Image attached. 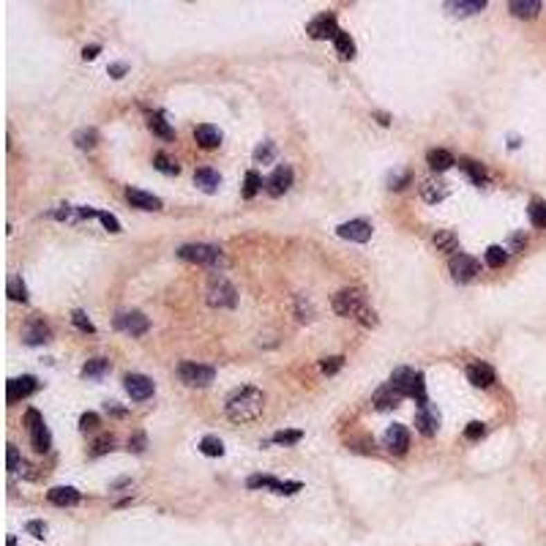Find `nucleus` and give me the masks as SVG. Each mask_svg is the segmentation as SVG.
<instances>
[{"label": "nucleus", "mask_w": 546, "mask_h": 546, "mask_svg": "<svg viewBox=\"0 0 546 546\" xmlns=\"http://www.w3.org/2000/svg\"><path fill=\"white\" fill-rule=\"evenodd\" d=\"M410 183V173H402V175H391V188H405Z\"/></svg>", "instance_id": "nucleus-52"}, {"label": "nucleus", "mask_w": 546, "mask_h": 546, "mask_svg": "<svg viewBox=\"0 0 546 546\" xmlns=\"http://www.w3.org/2000/svg\"><path fill=\"white\" fill-rule=\"evenodd\" d=\"M148 126H150V132H153V134H159L161 139H173V136H175L173 126L164 121V115H161V112H153V115L148 118Z\"/></svg>", "instance_id": "nucleus-29"}, {"label": "nucleus", "mask_w": 546, "mask_h": 546, "mask_svg": "<svg viewBox=\"0 0 546 546\" xmlns=\"http://www.w3.org/2000/svg\"><path fill=\"white\" fill-rule=\"evenodd\" d=\"M107 71H109V77H115V80H121V77H123V74L129 71V66H126V63H112V66H109Z\"/></svg>", "instance_id": "nucleus-51"}, {"label": "nucleus", "mask_w": 546, "mask_h": 546, "mask_svg": "<svg viewBox=\"0 0 546 546\" xmlns=\"http://www.w3.org/2000/svg\"><path fill=\"white\" fill-rule=\"evenodd\" d=\"M385 448L391 451V454L402 456L407 454L410 448V432L402 426V423H394L388 432H385Z\"/></svg>", "instance_id": "nucleus-16"}, {"label": "nucleus", "mask_w": 546, "mask_h": 546, "mask_svg": "<svg viewBox=\"0 0 546 546\" xmlns=\"http://www.w3.org/2000/svg\"><path fill=\"white\" fill-rule=\"evenodd\" d=\"M71 322H74V325H77V328H80L82 333H96V325H93L91 317H88V315H85L82 309H77V312L71 315Z\"/></svg>", "instance_id": "nucleus-43"}, {"label": "nucleus", "mask_w": 546, "mask_h": 546, "mask_svg": "<svg viewBox=\"0 0 546 546\" xmlns=\"http://www.w3.org/2000/svg\"><path fill=\"white\" fill-rule=\"evenodd\" d=\"M8 298L11 301H28V287H25V281L19 279V276H11V281H8Z\"/></svg>", "instance_id": "nucleus-39"}, {"label": "nucleus", "mask_w": 546, "mask_h": 546, "mask_svg": "<svg viewBox=\"0 0 546 546\" xmlns=\"http://www.w3.org/2000/svg\"><path fill=\"white\" fill-rule=\"evenodd\" d=\"M432 240H434L437 252H456L459 249V238H456L451 229H437Z\"/></svg>", "instance_id": "nucleus-30"}, {"label": "nucleus", "mask_w": 546, "mask_h": 546, "mask_svg": "<svg viewBox=\"0 0 546 546\" xmlns=\"http://www.w3.org/2000/svg\"><path fill=\"white\" fill-rule=\"evenodd\" d=\"M303 437V432H298V429H284V432H276L273 434V443H279V446H292V443H298Z\"/></svg>", "instance_id": "nucleus-42"}, {"label": "nucleus", "mask_w": 546, "mask_h": 546, "mask_svg": "<svg viewBox=\"0 0 546 546\" xmlns=\"http://www.w3.org/2000/svg\"><path fill=\"white\" fill-rule=\"evenodd\" d=\"M153 164H156V170H161L164 175H178V164H175L170 156H164V153H156V156H153Z\"/></svg>", "instance_id": "nucleus-41"}, {"label": "nucleus", "mask_w": 546, "mask_h": 546, "mask_svg": "<svg viewBox=\"0 0 546 546\" xmlns=\"http://www.w3.org/2000/svg\"><path fill=\"white\" fill-rule=\"evenodd\" d=\"M208 303L213 309H229L235 306V287L229 284L224 276H213L208 284Z\"/></svg>", "instance_id": "nucleus-7"}, {"label": "nucleus", "mask_w": 546, "mask_h": 546, "mask_svg": "<svg viewBox=\"0 0 546 546\" xmlns=\"http://www.w3.org/2000/svg\"><path fill=\"white\" fill-rule=\"evenodd\" d=\"M377 118H380V123H382V126H388V123H391V121H388V115H385V112H380V115H377Z\"/></svg>", "instance_id": "nucleus-57"}, {"label": "nucleus", "mask_w": 546, "mask_h": 546, "mask_svg": "<svg viewBox=\"0 0 546 546\" xmlns=\"http://www.w3.org/2000/svg\"><path fill=\"white\" fill-rule=\"evenodd\" d=\"M74 142H77V148H82V150H93V148L98 145V132H96V129H82V132L74 134Z\"/></svg>", "instance_id": "nucleus-38"}, {"label": "nucleus", "mask_w": 546, "mask_h": 546, "mask_svg": "<svg viewBox=\"0 0 546 546\" xmlns=\"http://www.w3.org/2000/svg\"><path fill=\"white\" fill-rule=\"evenodd\" d=\"M93 448H96V454H104V451H109V448H112V437H101V440H98Z\"/></svg>", "instance_id": "nucleus-53"}, {"label": "nucleus", "mask_w": 546, "mask_h": 546, "mask_svg": "<svg viewBox=\"0 0 546 546\" xmlns=\"http://www.w3.org/2000/svg\"><path fill=\"white\" fill-rule=\"evenodd\" d=\"M273 153H276L273 142H263V145L254 150V161H260V164H268V161L273 159Z\"/></svg>", "instance_id": "nucleus-45"}, {"label": "nucleus", "mask_w": 546, "mask_h": 546, "mask_svg": "<svg viewBox=\"0 0 546 546\" xmlns=\"http://www.w3.org/2000/svg\"><path fill=\"white\" fill-rule=\"evenodd\" d=\"M527 216H530V222L536 224V227H546V202L544 200H530V205H527Z\"/></svg>", "instance_id": "nucleus-34"}, {"label": "nucleus", "mask_w": 546, "mask_h": 546, "mask_svg": "<svg viewBox=\"0 0 546 546\" xmlns=\"http://www.w3.org/2000/svg\"><path fill=\"white\" fill-rule=\"evenodd\" d=\"M484 260H486L489 268H502V265L508 263V249H502V246H489L486 254H484Z\"/></svg>", "instance_id": "nucleus-35"}, {"label": "nucleus", "mask_w": 546, "mask_h": 546, "mask_svg": "<svg viewBox=\"0 0 546 546\" xmlns=\"http://www.w3.org/2000/svg\"><path fill=\"white\" fill-rule=\"evenodd\" d=\"M388 382L396 391H402L405 396H412L418 402V407L426 405V382H423V374L421 371H412L407 366H399V369H394V374H391Z\"/></svg>", "instance_id": "nucleus-2"}, {"label": "nucleus", "mask_w": 546, "mask_h": 546, "mask_svg": "<svg viewBox=\"0 0 546 546\" xmlns=\"http://www.w3.org/2000/svg\"><path fill=\"white\" fill-rule=\"evenodd\" d=\"M115 328H118V331H126V333H132V336H142V333L150 328V322H148V317H145L142 312H121V315L115 317Z\"/></svg>", "instance_id": "nucleus-14"}, {"label": "nucleus", "mask_w": 546, "mask_h": 546, "mask_svg": "<svg viewBox=\"0 0 546 546\" xmlns=\"http://www.w3.org/2000/svg\"><path fill=\"white\" fill-rule=\"evenodd\" d=\"M25 426H28V434H30L33 448H36L39 454H46V451L52 448V434H49V429H46L42 412H39V410H28V412H25Z\"/></svg>", "instance_id": "nucleus-5"}, {"label": "nucleus", "mask_w": 546, "mask_h": 546, "mask_svg": "<svg viewBox=\"0 0 546 546\" xmlns=\"http://www.w3.org/2000/svg\"><path fill=\"white\" fill-rule=\"evenodd\" d=\"M508 8H511V14L519 17V19H533V17H538V11H541L544 6H541L538 0H511Z\"/></svg>", "instance_id": "nucleus-24"}, {"label": "nucleus", "mask_w": 546, "mask_h": 546, "mask_svg": "<svg viewBox=\"0 0 546 546\" xmlns=\"http://www.w3.org/2000/svg\"><path fill=\"white\" fill-rule=\"evenodd\" d=\"M25 530H28L33 538H44V536H46V525H44V522H28V525H25Z\"/></svg>", "instance_id": "nucleus-49"}, {"label": "nucleus", "mask_w": 546, "mask_h": 546, "mask_svg": "<svg viewBox=\"0 0 546 546\" xmlns=\"http://www.w3.org/2000/svg\"><path fill=\"white\" fill-rule=\"evenodd\" d=\"M194 139H197V145H200V148L213 150V148H219V145H222V132H219L216 126H211V123H202V126H197V129H194Z\"/></svg>", "instance_id": "nucleus-20"}, {"label": "nucleus", "mask_w": 546, "mask_h": 546, "mask_svg": "<svg viewBox=\"0 0 546 546\" xmlns=\"http://www.w3.org/2000/svg\"><path fill=\"white\" fill-rule=\"evenodd\" d=\"M98 222L109 229V232H121V222L112 213H107V211H98Z\"/></svg>", "instance_id": "nucleus-48"}, {"label": "nucleus", "mask_w": 546, "mask_h": 546, "mask_svg": "<svg viewBox=\"0 0 546 546\" xmlns=\"http://www.w3.org/2000/svg\"><path fill=\"white\" fill-rule=\"evenodd\" d=\"M126 200L132 202V208H139V211H159L161 208V200L148 194V191H139V188H129L126 191Z\"/></svg>", "instance_id": "nucleus-21"}, {"label": "nucleus", "mask_w": 546, "mask_h": 546, "mask_svg": "<svg viewBox=\"0 0 546 546\" xmlns=\"http://www.w3.org/2000/svg\"><path fill=\"white\" fill-rule=\"evenodd\" d=\"M358 319H361L364 325H377V315H374L371 309H364V312L358 315Z\"/></svg>", "instance_id": "nucleus-54"}, {"label": "nucleus", "mask_w": 546, "mask_h": 546, "mask_svg": "<svg viewBox=\"0 0 546 546\" xmlns=\"http://www.w3.org/2000/svg\"><path fill=\"white\" fill-rule=\"evenodd\" d=\"M426 161H429V167L434 170V173H446V170H451L456 164V159L448 153V150H443V148H434V150H429L426 153Z\"/></svg>", "instance_id": "nucleus-25"}, {"label": "nucleus", "mask_w": 546, "mask_h": 546, "mask_svg": "<svg viewBox=\"0 0 546 546\" xmlns=\"http://www.w3.org/2000/svg\"><path fill=\"white\" fill-rule=\"evenodd\" d=\"M333 46H336L339 58H344V60H350V58L355 55V42H353L350 33H344V30H339V36L333 39Z\"/></svg>", "instance_id": "nucleus-33"}, {"label": "nucleus", "mask_w": 546, "mask_h": 546, "mask_svg": "<svg viewBox=\"0 0 546 546\" xmlns=\"http://www.w3.org/2000/svg\"><path fill=\"white\" fill-rule=\"evenodd\" d=\"M46 500L58 508H69V505H77L80 502V492L74 486H52L46 492Z\"/></svg>", "instance_id": "nucleus-19"}, {"label": "nucleus", "mask_w": 546, "mask_h": 546, "mask_svg": "<svg viewBox=\"0 0 546 546\" xmlns=\"http://www.w3.org/2000/svg\"><path fill=\"white\" fill-rule=\"evenodd\" d=\"M194 183H197L202 191L213 194V191L219 188V183H222V175H219L216 170H211V167H202V170L194 173Z\"/></svg>", "instance_id": "nucleus-26"}, {"label": "nucleus", "mask_w": 546, "mask_h": 546, "mask_svg": "<svg viewBox=\"0 0 546 546\" xmlns=\"http://www.w3.org/2000/svg\"><path fill=\"white\" fill-rule=\"evenodd\" d=\"M464 173H467V178L475 183V186H484V183L489 181V175H486V170L478 164V161H473V159H461V164H459Z\"/></svg>", "instance_id": "nucleus-28"}, {"label": "nucleus", "mask_w": 546, "mask_h": 546, "mask_svg": "<svg viewBox=\"0 0 546 546\" xmlns=\"http://www.w3.org/2000/svg\"><path fill=\"white\" fill-rule=\"evenodd\" d=\"M178 257L186 263H197V265H208V268H219L222 265V252L211 243H186L178 249Z\"/></svg>", "instance_id": "nucleus-4"}, {"label": "nucleus", "mask_w": 546, "mask_h": 546, "mask_svg": "<svg viewBox=\"0 0 546 546\" xmlns=\"http://www.w3.org/2000/svg\"><path fill=\"white\" fill-rule=\"evenodd\" d=\"M200 451H202L205 456H224V446H222V440H219V437L208 434V437H202V440H200Z\"/></svg>", "instance_id": "nucleus-37"}, {"label": "nucleus", "mask_w": 546, "mask_h": 546, "mask_svg": "<svg viewBox=\"0 0 546 546\" xmlns=\"http://www.w3.org/2000/svg\"><path fill=\"white\" fill-rule=\"evenodd\" d=\"M306 33L312 36V39H336L339 36V28H336V17L331 14V11H322L317 14L309 25H306Z\"/></svg>", "instance_id": "nucleus-10"}, {"label": "nucleus", "mask_w": 546, "mask_h": 546, "mask_svg": "<svg viewBox=\"0 0 546 546\" xmlns=\"http://www.w3.org/2000/svg\"><path fill=\"white\" fill-rule=\"evenodd\" d=\"M8 470H11V473H22V475L33 478V473H28V470H30V467H28V461H25V459H19V451H17L14 446H8Z\"/></svg>", "instance_id": "nucleus-36"}, {"label": "nucleus", "mask_w": 546, "mask_h": 546, "mask_svg": "<svg viewBox=\"0 0 546 546\" xmlns=\"http://www.w3.org/2000/svg\"><path fill=\"white\" fill-rule=\"evenodd\" d=\"M96 55H98V44L85 46V49H82V58H85V60H93V58H96Z\"/></svg>", "instance_id": "nucleus-55"}, {"label": "nucleus", "mask_w": 546, "mask_h": 546, "mask_svg": "<svg viewBox=\"0 0 546 546\" xmlns=\"http://www.w3.org/2000/svg\"><path fill=\"white\" fill-rule=\"evenodd\" d=\"M227 418L232 423H252L263 415L265 410V396L260 388L254 385H246V388H238L232 396L227 399Z\"/></svg>", "instance_id": "nucleus-1"}, {"label": "nucleus", "mask_w": 546, "mask_h": 546, "mask_svg": "<svg viewBox=\"0 0 546 546\" xmlns=\"http://www.w3.org/2000/svg\"><path fill=\"white\" fill-rule=\"evenodd\" d=\"M246 484H249V489H271L276 495H295V492H301L298 481H276L271 475H252Z\"/></svg>", "instance_id": "nucleus-9"}, {"label": "nucleus", "mask_w": 546, "mask_h": 546, "mask_svg": "<svg viewBox=\"0 0 546 546\" xmlns=\"http://www.w3.org/2000/svg\"><path fill=\"white\" fill-rule=\"evenodd\" d=\"M448 8H454V14L467 17V14L484 11V8H486V0H454V3H448Z\"/></svg>", "instance_id": "nucleus-31"}, {"label": "nucleus", "mask_w": 546, "mask_h": 546, "mask_svg": "<svg viewBox=\"0 0 546 546\" xmlns=\"http://www.w3.org/2000/svg\"><path fill=\"white\" fill-rule=\"evenodd\" d=\"M511 243H513V249H519V246L525 243V238H522V235H513V240H511Z\"/></svg>", "instance_id": "nucleus-56"}, {"label": "nucleus", "mask_w": 546, "mask_h": 546, "mask_svg": "<svg viewBox=\"0 0 546 546\" xmlns=\"http://www.w3.org/2000/svg\"><path fill=\"white\" fill-rule=\"evenodd\" d=\"M49 328L44 325V319H33L30 325H28V331H25V342L28 344H42V342H49Z\"/></svg>", "instance_id": "nucleus-27"}, {"label": "nucleus", "mask_w": 546, "mask_h": 546, "mask_svg": "<svg viewBox=\"0 0 546 546\" xmlns=\"http://www.w3.org/2000/svg\"><path fill=\"white\" fill-rule=\"evenodd\" d=\"M290 186H292V170H290L287 164L276 167V170H273V175L265 181V188H268V194H271V197H281L284 191H290Z\"/></svg>", "instance_id": "nucleus-17"}, {"label": "nucleus", "mask_w": 546, "mask_h": 546, "mask_svg": "<svg viewBox=\"0 0 546 546\" xmlns=\"http://www.w3.org/2000/svg\"><path fill=\"white\" fill-rule=\"evenodd\" d=\"M178 377H181V382L191 385V388H205V385L213 382L216 371H213L211 366L197 364V361H183V364L178 366Z\"/></svg>", "instance_id": "nucleus-6"}, {"label": "nucleus", "mask_w": 546, "mask_h": 546, "mask_svg": "<svg viewBox=\"0 0 546 546\" xmlns=\"http://www.w3.org/2000/svg\"><path fill=\"white\" fill-rule=\"evenodd\" d=\"M467 380L475 385V388H489L495 382V369L484 361H475V364L467 366Z\"/></svg>", "instance_id": "nucleus-18"}, {"label": "nucleus", "mask_w": 546, "mask_h": 546, "mask_svg": "<svg viewBox=\"0 0 546 546\" xmlns=\"http://www.w3.org/2000/svg\"><path fill=\"white\" fill-rule=\"evenodd\" d=\"M448 271L454 276L456 281H470V279H475L478 273H481V263L475 260V257H470V254H454L451 257V263H448Z\"/></svg>", "instance_id": "nucleus-8"}, {"label": "nucleus", "mask_w": 546, "mask_h": 546, "mask_svg": "<svg viewBox=\"0 0 546 546\" xmlns=\"http://www.w3.org/2000/svg\"><path fill=\"white\" fill-rule=\"evenodd\" d=\"M123 385H126V394H129L134 402H145V399H150V396L156 394L153 380L145 377V374H126Z\"/></svg>", "instance_id": "nucleus-11"}, {"label": "nucleus", "mask_w": 546, "mask_h": 546, "mask_svg": "<svg viewBox=\"0 0 546 546\" xmlns=\"http://www.w3.org/2000/svg\"><path fill=\"white\" fill-rule=\"evenodd\" d=\"M339 238H344V240H353V243H366L369 238H371V224L366 222V219H353V222H344V224H339Z\"/></svg>", "instance_id": "nucleus-13"}, {"label": "nucleus", "mask_w": 546, "mask_h": 546, "mask_svg": "<svg viewBox=\"0 0 546 546\" xmlns=\"http://www.w3.org/2000/svg\"><path fill=\"white\" fill-rule=\"evenodd\" d=\"M98 423H101V418H98L96 412H85V415L80 418V429H82V432H93V429H98Z\"/></svg>", "instance_id": "nucleus-46"}, {"label": "nucleus", "mask_w": 546, "mask_h": 546, "mask_svg": "<svg viewBox=\"0 0 546 546\" xmlns=\"http://www.w3.org/2000/svg\"><path fill=\"white\" fill-rule=\"evenodd\" d=\"M421 197L426 200V202H443L446 197H448V183L443 181H434V178H429V181H423L421 186Z\"/></svg>", "instance_id": "nucleus-23"}, {"label": "nucleus", "mask_w": 546, "mask_h": 546, "mask_svg": "<svg viewBox=\"0 0 546 546\" xmlns=\"http://www.w3.org/2000/svg\"><path fill=\"white\" fill-rule=\"evenodd\" d=\"M145 446H148L145 434H134V437L129 440V448H132V451H136V454H142V451H145Z\"/></svg>", "instance_id": "nucleus-50"}, {"label": "nucleus", "mask_w": 546, "mask_h": 546, "mask_svg": "<svg viewBox=\"0 0 546 546\" xmlns=\"http://www.w3.org/2000/svg\"><path fill=\"white\" fill-rule=\"evenodd\" d=\"M484 434H486V423H481V421H470L467 429H464V437L467 440H481Z\"/></svg>", "instance_id": "nucleus-44"}, {"label": "nucleus", "mask_w": 546, "mask_h": 546, "mask_svg": "<svg viewBox=\"0 0 546 546\" xmlns=\"http://www.w3.org/2000/svg\"><path fill=\"white\" fill-rule=\"evenodd\" d=\"M260 186H263V178H260L254 170H249V173H246V181H243V197L252 200V197L260 191Z\"/></svg>", "instance_id": "nucleus-40"}, {"label": "nucleus", "mask_w": 546, "mask_h": 546, "mask_svg": "<svg viewBox=\"0 0 546 546\" xmlns=\"http://www.w3.org/2000/svg\"><path fill=\"white\" fill-rule=\"evenodd\" d=\"M415 426H418V432L423 434V437H432L437 429H440V410L434 407V405H421L418 407V415H415Z\"/></svg>", "instance_id": "nucleus-12"}, {"label": "nucleus", "mask_w": 546, "mask_h": 546, "mask_svg": "<svg viewBox=\"0 0 546 546\" xmlns=\"http://www.w3.org/2000/svg\"><path fill=\"white\" fill-rule=\"evenodd\" d=\"M8 546H17V538H14V536H8Z\"/></svg>", "instance_id": "nucleus-58"}, {"label": "nucleus", "mask_w": 546, "mask_h": 546, "mask_svg": "<svg viewBox=\"0 0 546 546\" xmlns=\"http://www.w3.org/2000/svg\"><path fill=\"white\" fill-rule=\"evenodd\" d=\"M342 364H344V358H342V355H333V358H325V361L319 364V369H322L325 374H336V371L342 369Z\"/></svg>", "instance_id": "nucleus-47"}, {"label": "nucleus", "mask_w": 546, "mask_h": 546, "mask_svg": "<svg viewBox=\"0 0 546 546\" xmlns=\"http://www.w3.org/2000/svg\"><path fill=\"white\" fill-rule=\"evenodd\" d=\"M402 399H405V394H402V391H396L391 382H385V385H382V388L374 394V405H377L380 410L396 407Z\"/></svg>", "instance_id": "nucleus-22"}, {"label": "nucleus", "mask_w": 546, "mask_h": 546, "mask_svg": "<svg viewBox=\"0 0 546 546\" xmlns=\"http://www.w3.org/2000/svg\"><path fill=\"white\" fill-rule=\"evenodd\" d=\"M366 309V295L361 287H344L333 295V312L342 317H358Z\"/></svg>", "instance_id": "nucleus-3"}, {"label": "nucleus", "mask_w": 546, "mask_h": 546, "mask_svg": "<svg viewBox=\"0 0 546 546\" xmlns=\"http://www.w3.org/2000/svg\"><path fill=\"white\" fill-rule=\"evenodd\" d=\"M107 371H109V361L107 358H91L88 364L82 366V377H88V380H98Z\"/></svg>", "instance_id": "nucleus-32"}, {"label": "nucleus", "mask_w": 546, "mask_h": 546, "mask_svg": "<svg viewBox=\"0 0 546 546\" xmlns=\"http://www.w3.org/2000/svg\"><path fill=\"white\" fill-rule=\"evenodd\" d=\"M39 388V380L36 377H30V374H25V377H14V380H8V402H19V399H28L33 391Z\"/></svg>", "instance_id": "nucleus-15"}]
</instances>
